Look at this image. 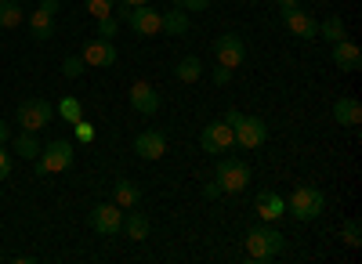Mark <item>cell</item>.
I'll return each mask as SVG.
<instances>
[{"label":"cell","instance_id":"1","mask_svg":"<svg viewBox=\"0 0 362 264\" xmlns=\"http://www.w3.org/2000/svg\"><path fill=\"white\" fill-rule=\"evenodd\" d=\"M286 250V239H283V232L279 228H272V224H257L247 232V257L264 264V260H276L279 253Z\"/></svg>","mask_w":362,"mask_h":264},{"label":"cell","instance_id":"2","mask_svg":"<svg viewBox=\"0 0 362 264\" xmlns=\"http://www.w3.org/2000/svg\"><path fill=\"white\" fill-rule=\"evenodd\" d=\"M286 210H290V217H297V221H315V217H322V210H326V196L315 188V185H297L293 188V196L286 199Z\"/></svg>","mask_w":362,"mask_h":264},{"label":"cell","instance_id":"3","mask_svg":"<svg viewBox=\"0 0 362 264\" xmlns=\"http://www.w3.org/2000/svg\"><path fill=\"white\" fill-rule=\"evenodd\" d=\"M69 163H73V141L54 138L51 145H44L40 156L33 160V170L40 174V178H47V174H62V170H69Z\"/></svg>","mask_w":362,"mask_h":264},{"label":"cell","instance_id":"4","mask_svg":"<svg viewBox=\"0 0 362 264\" xmlns=\"http://www.w3.org/2000/svg\"><path fill=\"white\" fill-rule=\"evenodd\" d=\"M214 185L221 188V192H243V188H250V167L243 163V160H232V156H225V160H218V174H214Z\"/></svg>","mask_w":362,"mask_h":264},{"label":"cell","instance_id":"5","mask_svg":"<svg viewBox=\"0 0 362 264\" xmlns=\"http://www.w3.org/2000/svg\"><path fill=\"white\" fill-rule=\"evenodd\" d=\"M119 18H124L138 37H156V33H163V11L148 8V4H141V8H124V4H119Z\"/></svg>","mask_w":362,"mask_h":264},{"label":"cell","instance_id":"6","mask_svg":"<svg viewBox=\"0 0 362 264\" xmlns=\"http://www.w3.org/2000/svg\"><path fill=\"white\" fill-rule=\"evenodd\" d=\"M54 120V105L51 102H44V98H25V102H18V124H22V131H44L47 124Z\"/></svg>","mask_w":362,"mask_h":264},{"label":"cell","instance_id":"7","mask_svg":"<svg viewBox=\"0 0 362 264\" xmlns=\"http://www.w3.org/2000/svg\"><path fill=\"white\" fill-rule=\"evenodd\" d=\"M232 141H235V134H232V127H228L225 120L206 124V127L199 131V149L210 152V156H225V152L232 149Z\"/></svg>","mask_w":362,"mask_h":264},{"label":"cell","instance_id":"8","mask_svg":"<svg viewBox=\"0 0 362 264\" xmlns=\"http://www.w3.org/2000/svg\"><path fill=\"white\" fill-rule=\"evenodd\" d=\"M214 58H218V66H225V69H239V66L247 62V44H243V37H239V33L218 37V40H214Z\"/></svg>","mask_w":362,"mask_h":264},{"label":"cell","instance_id":"9","mask_svg":"<svg viewBox=\"0 0 362 264\" xmlns=\"http://www.w3.org/2000/svg\"><path fill=\"white\" fill-rule=\"evenodd\" d=\"M235 141L243 145V149H257V145L268 141V124L261 120V116H239V124L232 127Z\"/></svg>","mask_w":362,"mask_h":264},{"label":"cell","instance_id":"10","mask_svg":"<svg viewBox=\"0 0 362 264\" xmlns=\"http://www.w3.org/2000/svg\"><path fill=\"white\" fill-rule=\"evenodd\" d=\"M87 221H90V228H95L98 236H116L119 224H124V210H119L116 203H98V207L87 214Z\"/></svg>","mask_w":362,"mask_h":264},{"label":"cell","instance_id":"11","mask_svg":"<svg viewBox=\"0 0 362 264\" xmlns=\"http://www.w3.org/2000/svg\"><path fill=\"white\" fill-rule=\"evenodd\" d=\"M283 25L290 29L293 37H300V40L319 37V22L308 11H300V8H283Z\"/></svg>","mask_w":362,"mask_h":264},{"label":"cell","instance_id":"12","mask_svg":"<svg viewBox=\"0 0 362 264\" xmlns=\"http://www.w3.org/2000/svg\"><path fill=\"white\" fill-rule=\"evenodd\" d=\"M80 58H83L87 66H95V69H109V66L116 62V47H112V40L95 37V40H87V44H83Z\"/></svg>","mask_w":362,"mask_h":264},{"label":"cell","instance_id":"13","mask_svg":"<svg viewBox=\"0 0 362 264\" xmlns=\"http://www.w3.org/2000/svg\"><path fill=\"white\" fill-rule=\"evenodd\" d=\"M134 152H138V160H163L167 156V134L163 131H141L134 138Z\"/></svg>","mask_w":362,"mask_h":264},{"label":"cell","instance_id":"14","mask_svg":"<svg viewBox=\"0 0 362 264\" xmlns=\"http://www.w3.org/2000/svg\"><path fill=\"white\" fill-rule=\"evenodd\" d=\"M254 207H257V217L264 221V224H272V221H279L283 214H286V199L279 196V192H257V199H254Z\"/></svg>","mask_w":362,"mask_h":264},{"label":"cell","instance_id":"15","mask_svg":"<svg viewBox=\"0 0 362 264\" xmlns=\"http://www.w3.org/2000/svg\"><path fill=\"white\" fill-rule=\"evenodd\" d=\"M131 105H134V112H141V116H153V112L160 109V91H156L153 83L138 80V83L131 87Z\"/></svg>","mask_w":362,"mask_h":264},{"label":"cell","instance_id":"16","mask_svg":"<svg viewBox=\"0 0 362 264\" xmlns=\"http://www.w3.org/2000/svg\"><path fill=\"white\" fill-rule=\"evenodd\" d=\"M334 66H337L341 73H358V69H362V51H358V44H351L348 37L337 40V44H334Z\"/></svg>","mask_w":362,"mask_h":264},{"label":"cell","instance_id":"17","mask_svg":"<svg viewBox=\"0 0 362 264\" xmlns=\"http://www.w3.org/2000/svg\"><path fill=\"white\" fill-rule=\"evenodd\" d=\"M334 120L341 124V127H358L362 124V105H358V98H351V95H344L341 102H334Z\"/></svg>","mask_w":362,"mask_h":264},{"label":"cell","instance_id":"18","mask_svg":"<svg viewBox=\"0 0 362 264\" xmlns=\"http://www.w3.org/2000/svg\"><path fill=\"white\" fill-rule=\"evenodd\" d=\"M29 33H33L37 44H47L54 37V15L44 11V8H37L33 15H29Z\"/></svg>","mask_w":362,"mask_h":264},{"label":"cell","instance_id":"19","mask_svg":"<svg viewBox=\"0 0 362 264\" xmlns=\"http://www.w3.org/2000/svg\"><path fill=\"white\" fill-rule=\"evenodd\" d=\"M189 25H192L189 11H185V8H177V4L163 15V29H167V37H185V33H189Z\"/></svg>","mask_w":362,"mask_h":264},{"label":"cell","instance_id":"20","mask_svg":"<svg viewBox=\"0 0 362 264\" xmlns=\"http://www.w3.org/2000/svg\"><path fill=\"white\" fill-rule=\"evenodd\" d=\"M119 232H127V236L134 239V243H141V239H148V232H153V224H148V217L145 214H124V224H119Z\"/></svg>","mask_w":362,"mask_h":264},{"label":"cell","instance_id":"21","mask_svg":"<svg viewBox=\"0 0 362 264\" xmlns=\"http://www.w3.org/2000/svg\"><path fill=\"white\" fill-rule=\"evenodd\" d=\"M112 199H116V207H138V199H141V188L127 178H119L112 185Z\"/></svg>","mask_w":362,"mask_h":264},{"label":"cell","instance_id":"22","mask_svg":"<svg viewBox=\"0 0 362 264\" xmlns=\"http://www.w3.org/2000/svg\"><path fill=\"white\" fill-rule=\"evenodd\" d=\"M174 76H177L181 83H196V80L203 76V62H199L196 54H185V58L174 66Z\"/></svg>","mask_w":362,"mask_h":264},{"label":"cell","instance_id":"23","mask_svg":"<svg viewBox=\"0 0 362 264\" xmlns=\"http://www.w3.org/2000/svg\"><path fill=\"white\" fill-rule=\"evenodd\" d=\"M15 152H18L22 160H37V156H40V141H37V134H33V131H22V134L15 138Z\"/></svg>","mask_w":362,"mask_h":264},{"label":"cell","instance_id":"24","mask_svg":"<svg viewBox=\"0 0 362 264\" xmlns=\"http://www.w3.org/2000/svg\"><path fill=\"white\" fill-rule=\"evenodd\" d=\"M319 33H322L329 44H337V40H344V37H348V25H344V18H341V15H329V18L319 25Z\"/></svg>","mask_w":362,"mask_h":264},{"label":"cell","instance_id":"25","mask_svg":"<svg viewBox=\"0 0 362 264\" xmlns=\"http://www.w3.org/2000/svg\"><path fill=\"white\" fill-rule=\"evenodd\" d=\"M18 22H22V8L15 4V0H0V25L15 29Z\"/></svg>","mask_w":362,"mask_h":264},{"label":"cell","instance_id":"26","mask_svg":"<svg viewBox=\"0 0 362 264\" xmlns=\"http://www.w3.org/2000/svg\"><path fill=\"white\" fill-rule=\"evenodd\" d=\"M341 239H344V246H351V250L362 246V224H358V217H348V221H344Z\"/></svg>","mask_w":362,"mask_h":264},{"label":"cell","instance_id":"27","mask_svg":"<svg viewBox=\"0 0 362 264\" xmlns=\"http://www.w3.org/2000/svg\"><path fill=\"white\" fill-rule=\"evenodd\" d=\"M58 112H62V120H69V124L83 120V105H80V98H73V95H66L62 102H58Z\"/></svg>","mask_w":362,"mask_h":264},{"label":"cell","instance_id":"28","mask_svg":"<svg viewBox=\"0 0 362 264\" xmlns=\"http://www.w3.org/2000/svg\"><path fill=\"white\" fill-rule=\"evenodd\" d=\"M83 8L95 15V18H105V15H112V8H116V0H83Z\"/></svg>","mask_w":362,"mask_h":264},{"label":"cell","instance_id":"29","mask_svg":"<svg viewBox=\"0 0 362 264\" xmlns=\"http://www.w3.org/2000/svg\"><path fill=\"white\" fill-rule=\"evenodd\" d=\"M83 66H87V62H83L80 54H69L66 62H62V73H66L69 80H76V76H83Z\"/></svg>","mask_w":362,"mask_h":264},{"label":"cell","instance_id":"30","mask_svg":"<svg viewBox=\"0 0 362 264\" xmlns=\"http://www.w3.org/2000/svg\"><path fill=\"white\" fill-rule=\"evenodd\" d=\"M116 29H119V22H116L112 15L98 18V37H102V40H112V37H116Z\"/></svg>","mask_w":362,"mask_h":264},{"label":"cell","instance_id":"31","mask_svg":"<svg viewBox=\"0 0 362 264\" xmlns=\"http://www.w3.org/2000/svg\"><path fill=\"white\" fill-rule=\"evenodd\" d=\"M73 134H76L83 145H90V141H95V127H90L87 120H76V124H73Z\"/></svg>","mask_w":362,"mask_h":264},{"label":"cell","instance_id":"32","mask_svg":"<svg viewBox=\"0 0 362 264\" xmlns=\"http://www.w3.org/2000/svg\"><path fill=\"white\" fill-rule=\"evenodd\" d=\"M177 8H185L189 15H199V11H206L210 8V0H174Z\"/></svg>","mask_w":362,"mask_h":264},{"label":"cell","instance_id":"33","mask_svg":"<svg viewBox=\"0 0 362 264\" xmlns=\"http://www.w3.org/2000/svg\"><path fill=\"white\" fill-rule=\"evenodd\" d=\"M8 174H11V156H8L4 149H0V181H4Z\"/></svg>","mask_w":362,"mask_h":264},{"label":"cell","instance_id":"34","mask_svg":"<svg viewBox=\"0 0 362 264\" xmlns=\"http://www.w3.org/2000/svg\"><path fill=\"white\" fill-rule=\"evenodd\" d=\"M228 80H232V69H225V66H218V69H214V83H218V87H225Z\"/></svg>","mask_w":362,"mask_h":264},{"label":"cell","instance_id":"35","mask_svg":"<svg viewBox=\"0 0 362 264\" xmlns=\"http://www.w3.org/2000/svg\"><path fill=\"white\" fill-rule=\"evenodd\" d=\"M239 116H243L239 109H228V112H225V124H228V127H235V124H239Z\"/></svg>","mask_w":362,"mask_h":264},{"label":"cell","instance_id":"36","mask_svg":"<svg viewBox=\"0 0 362 264\" xmlns=\"http://www.w3.org/2000/svg\"><path fill=\"white\" fill-rule=\"evenodd\" d=\"M203 196H206V199H218V196H221V188H218L214 181H210V185H203Z\"/></svg>","mask_w":362,"mask_h":264},{"label":"cell","instance_id":"37","mask_svg":"<svg viewBox=\"0 0 362 264\" xmlns=\"http://www.w3.org/2000/svg\"><path fill=\"white\" fill-rule=\"evenodd\" d=\"M58 4H62V0H40V8H44V11H51V15L58 11Z\"/></svg>","mask_w":362,"mask_h":264},{"label":"cell","instance_id":"38","mask_svg":"<svg viewBox=\"0 0 362 264\" xmlns=\"http://www.w3.org/2000/svg\"><path fill=\"white\" fill-rule=\"evenodd\" d=\"M8 138H11V131H8V124H4V120H0V145H4Z\"/></svg>","mask_w":362,"mask_h":264},{"label":"cell","instance_id":"39","mask_svg":"<svg viewBox=\"0 0 362 264\" xmlns=\"http://www.w3.org/2000/svg\"><path fill=\"white\" fill-rule=\"evenodd\" d=\"M124 8H141V4H148V0H119Z\"/></svg>","mask_w":362,"mask_h":264},{"label":"cell","instance_id":"40","mask_svg":"<svg viewBox=\"0 0 362 264\" xmlns=\"http://www.w3.org/2000/svg\"><path fill=\"white\" fill-rule=\"evenodd\" d=\"M279 8H300V0H276Z\"/></svg>","mask_w":362,"mask_h":264}]
</instances>
